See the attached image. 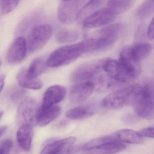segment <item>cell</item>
<instances>
[{
    "instance_id": "obj_1",
    "label": "cell",
    "mask_w": 154,
    "mask_h": 154,
    "mask_svg": "<svg viewBox=\"0 0 154 154\" xmlns=\"http://www.w3.org/2000/svg\"><path fill=\"white\" fill-rule=\"evenodd\" d=\"M122 25L113 24L106 26L96 32L92 37L82 41L85 54H92L110 47L122 33Z\"/></svg>"
},
{
    "instance_id": "obj_2",
    "label": "cell",
    "mask_w": 154,
    "mask_h": 154,
    "mask_svg": "<svg viewBox=\"0 0 154 154\" xmlns=\"http://www.w3.org/2000/svg\"><path fill=\"white\" fill-rule=\"evenodd\" d=\"M152 49L151 45L147 43H137L128 46L121 52L119 61L130 70L140 74V63Z\"/></svg>"
},
{
    "instance_id": "obj_3",
    "label": "cell",
    "mask_w": 154,
    "mask_h": 154,
    "mask_svg": "<svg viewBox=\"0 0 154 154\" xmlns=\"http://www.w3.org/2000/svg\"><path fill=\"white\" fill-rule=\"evenodd\" d=\"M140 85L134 84L113 91L102 101V106L110 109H119L132 104L140 89Z\"/></svg>"
},
{
    "instance_id": "obj_4",
    "label": "cell",
    "mask_w": 154,
    "mask_h": 154,
    "mask_svg": "<svg viewBox=\"0 0 154 154\" xmlns=\"http://www.w3.org/2000/svg\"><path fill=\"white\" fill-rule=\"evenodd\" d=\"M84 54V49L82 42L59 48L48 58V66L54 68L70 64Z\"/></svg>"
},
{
    "instance_id": "obj_5",
    "label": "cell",
    "mask_w": 154,
    "mask_h": 154,
    "mask_svg": "<svg viewBox=\"0 0 154 154\" xmlns=\"http://www.w3.org/2000/svg\"><path fill=\"white\" fill-rule=\"evenodd\" d=\"M140 89L132 103L135 114L139 118L152 119L154 113V103L148 89L142 84Z\"/></svg>"
},
{
    "instance_id": "obj_6",
    "label": "cell",
    "mask_w": 154,
    "mask_h": 154,
    "mask_svg": "<svg viewBox=\"0 0 154 154\" xmlns=\"http://www.w3.org/2000/svg\"><path fill=\"white\" fill-rule=\"evenodd\" d=\"M103 70L112 79L122 84L133 82L140 75L119 61L112 59L106 60L103 65Z\"/></svg>"
},
{
    "instance_id": "obj_7",
    "label": "cell",
    "mask_w": 154,
    "mask_h": 154,
    "mask_svg": "<svg viewBox=\"0 0 154 154\" xmlns=\"http://www.w3.org/2000/svg\"><path fill=\"white\" fill-rule=\"evenodd\" d=\"M52 34V28L48 24H42L34 27L28 37V51L35 53L43 48L48 42Z\"/></svg>"
},
{
    "instance_id": "obj_8",
    "label": "cell",
    "mask_w": 154,
    "mask_h": 154,
    "mask_svg": "<svg viewBox=\"0 0 154 154\" xmlns=\"http://www.w3.org/2000/svg\"><path fill=\"white\" fill-rule=\"evenodd\" d=\"M106 60L102 59L80 65L72 72L70 76L71 81L73 82L79 83L87 82L97 76L103 70V65Z\"/></svg>"
},
{
    "instance_id": "obj_9",
    "label": "cell",
    "mask_w": 154,
    "mask_h": 154,
    "mask_svg": "<svg viewBox=\"0 0 154 154\" xmlns=\"http://www.w3.org/2000/svg\"><path fill=\"white\" fill-rule=\"evenodd\" d=\"M40 108L32 98H27L19 106L17 112V122L20 126L29 125L33 126L37 123V118Z\"/></svg>"
},
{
    "instance_id": "obj_10",
    "label": "cell",
    "mask_w": 154,
    "mask_h": 154,
    "mask_svg": "<svg viewBox=\"0 0 154 154\" xmlns=\"http://www.w3.org/2000/svg\"><path fill=\"white\" fill-rule=\"evenodd\" d=\"M83 1H61L58 8V17L60 22L69 25L77 20Z\"/></svg>"
},
{
    "instance_id": "obj_11",
    "label": "cell",
    "mask_w": 154,
    "mask_h": 154,
    "mask_svg": "<svg viewBox=\"0 0 154 154\" xmlns=\"http://www.w3.org/2000/svg\"><path fill=\"white\" fill-rule=\"evenodd\" d=\"M117 15L110 9L107 8L98 10L86 18L83 25L87 28H95L108 25L116 18Z\"/></svg>"
},
{
    "instance_id": "obj_12",
    "label": "cell",
    "mask_w": 154,
    "mask_h": 154,
    "mask_svg": "<svg viewBox=\"0 0 154 154\" xmlns=\"http://www.w3.org/2000/svg\"><path fill=\"white\" fill-rule=\"evenodd\" d=\"M27 51V41L24 38L18 37L13 41L8 51V62L11 64L21 63L25 59Z\"/></svg>"
},
{
    "instance_id": "obj_13",
    "label": "cell",
    "mask_w": 154,
    "mask_h": 154,
    "mask_svg": "<svg viewBox=\"0 0 154 154\" xmlns=\"http://www.w3.org/2000/svg\"><path fill=\"white\" fill-rule=\"evenodd\" d=\"M94 90V85L92 81L77 83L70 90V101L73 103L83 102L90 97Z\"/></svg>"
},
{
    "instance_id": "obj_14",
    "label": "cell",
    "mask_w": 154,
    "mask_h": 154,
    "mask_svg": "<svg viewBox=\"0 0 154 154\" xmlns=\"http://www.w3.org/2000/svg\"><path fill=\"white\" fill-rule=\"evenodd\" d=\"M66 94V89L61 85L50 86L45 92L40 108L45 109L56 106L64 99Z\"/></svg>"
},
{
    "instance_id": "obj_15",
    "label": "cell",
    "mask_w": 154,
    "mask_h": 154,
    "mask_svg": "<svg viewBox=\"0 0 154 154\" xmlns=\"http://www.w3.org/2000/svg\"><path fill=\"white\" fill-rule=\"evenodd\" d=\"M75 140V137H71L51 142L44 148L40 154H68Z\"/></svg>"
},
{
    "instance_id": "obj_16",
    "label": "cell",
    "mask_w": 154,
    "mask_h": 154,
    "mask_svg": "<svg viewBox=\"0 0 154 154\" xmlns=\"http://www.w3.org/2000/svg\"><path fill=\"white\" fill-rule=\"evenodd\" d=\"M92 82L94 85V90L102 93L116 91V89L123 85L107 74L97 75Z\"/></svg>"
},
{
    "instance_id": "obj_17",
    "label": "cell",
    "mask_w": 154,
    "mask_h": 154,
    "mask_svg": "<svg viewBox=\"0 0 154 154\" xmlns=\"http://www.w3.org/2000/svg\"><path fill=\"white\" fill-rule=\"evenodd\" d=\"M61 112V108L57 105L45 109L40 108L38 116L37 124L40 127H45L57 119Z\"/></svg>"
},
{
    "instance_id": "obj_18",
    "label": "cell",
    "mask_w": 154,
    "mask_h": 154,
    "mask_svg": "<svg viewBox=\"0 0 154 154\" xmlns=\"http://www.w3.org/2000/svg\"><path fill=\"white\" fill-rule=\"evenodd\" d=\"M33 135V126L31 125H22L18 130L17 140L20 147L25 151H29L31 149Z\"/></svg>"
},
{
    "instance_id": "obj_19",
    "label": "cell",
    "mask_w": 154,
    "mask_h": 154,
    "mask_svg": "<svg viewBox=\"0 0 154 154\" xmlns=\"http://www.w3.org/2000/svg\"><path fill=\"white\" fill-rule=\"evenodd\" d=\"M115 135L117 139L122 143L138 144L144 140L143 137L138 132L128 129L120 130L115 133Z\"/></svg>"
},
{
    "instance_id": "obj_20",
    "label": "cell",
    "mask_w": 154,
    "mask_h": 154,
    "mask_svg": "<svg viewBox=\"0 0 154 154\" xmlns=\"http://www.w3.org/2000/svg\"><path fill=\"white\" fill-rule=\"evenodd\" d=\"M47 66V60L42 57H37L32 61L27 70V76L30 80H35L45 72Z\"/></svg>"
},
{
    "instance_id": "obj_21",
    "label": "cell",
    "mask_w": 154,
    "mask_h": 154,
    "mask_svg": "<svg viewBox=\"0 0 154 154\" xmlns=\"http://www.w3.org/2000/svg\"><path fill=\"white\" fill-rule=\"evenodd\" d=\"M94 109L90 106H80L68 110L66 117L73 120H78L91 117L94 114Z\"/></svg>"
},
{
    "instance_id": "obj_22",
    "label": "cell",
    "mask_w": 154,
    "mask_h": 154,
    "mask_svg": "<svg viewBox=\"0 0 154 154\" xmlns=\"http://www.w3.org/2000/svg\"><path fill=\"white\" fill-rule=\"evenodd\" d=\"M17 80L20 87L31 90H37L41 89L43 84L40 81L32 80L27 76V70L22 68L19 71L17 75Z\"/></svg>"
},
{
    "instance_id": "obj_23",
    "label": "cell",
    "mask_w": 154,
    "mask_h": 154,
    "mask_svg": "<svg viewBox=\"0 0 154 154\" xmlns=\"http://www.w3.org/2000/svg\"><path fill=\"white\" fill-rule=\"evenodd\" d=\"M115 140H119L117 139L115 134L102 136L86 142L82 147V149L86 151L98 149L107 143Z\"/></svg>"
},
{
    "instance_id": "obj_24",
    "label": "cell",
    "mask_w": 154,
    "mask_h": 154,
    "mask_svg": "<svg viewBox=\"0 0 154 154\" xmlns=\"http://www.w3.org/2000/svg\"><path fill=\"white\" fill-rule=\"evenodd\" d=\"M103 2L102 1H91L87 2L81 8L77 17V21L83 22L86 18L97 11Z\"/></svg>"
},
{
    "instance_id": "obj_25",
    "label": "cell",
    "mask_w": 154,
    "mask_h": 154,
    "mask_svg": "<svg viewBox=\"0 0 154 154\" xmlns=\"http://www.w3.org/2000/svg\"><path fill=\"white\" fill-rule=\"evenodd\" d=\"M135 1H109L108 8L117 15L128 11L134 5Z\"/></svg>"
},
{
    "instance_id": "obj_26",
    "label": "cell",
    "mask_w": 154,
    "mask_h": 154,
    "mask_svg": "<svg viewBox=\"0 0 154 154\" xmlns=\"http://www.w3.org/2000/svg\"><path fill=\"white\" fill-rule=\"evenodd\" d=\"M124 143L119 140L112 141L97 149L100 154H113L123 151L126 149Z\"/></svg>"
},
{
    "instance_id": "obj_27",
    "label": "cell",
    "mask_w": 154,
    "mask_h": 154,
    "mask_svg": "<svg viewBox=\"0 0 154 154\" xmlns=\"http://www.w3.org/2000/svg\"><path fill=\"white\" fill-rule=\"evenodd\" d=\"M79 37L77 31L71 29H63L57 32L56 39L60 44H69L75 42Z\"/></svg>"
},
{
    "instance_id": "obj_28",
    "label": "cell",
    "mask_w": 154,
    "mask_h": 154,
    "mask_svg": "<svg viewBox=\"0 0 154 154\" xmlns=\"http://www.w3.org/2000/svg\"><path fill=\"white\" fill-rule=\"evenodd\" d=\"M154 13V1L144 2L137 11V15L139 19L148 18Z\"/></svg>"
},
{
    "instance_id": "obj_29",
    "label": "cell",
    "mask_w": 154,
    "mask_h": 154,
    "mask_svg": "<svg viewBox=\"0 0 154 154\" xmlns=\"http://www.w3.org/2000/svg\"><path fill=\"white\" fill-rule=\"evenodd\" d=\"M19 1H1L0 13L1 15H5L13 11L18 5Z\"/></svg>"
},
{
    "instance_id": "obj_30",
    "label": "cell",
    "mask_w": 154,
    "mask_h": 154,
    "mask_svg": "<svg viewBox=\"0 0 154 154\" xmlns=\"http://www.w3.org/2000/svg\"><path fill=\"white\" fill-rule=\"evenodd\" d=\"M13 146V142L11 140L8 139L3 140L0 146V154H9Z\"/></svg>"
},
{
    "instance_id": "obj_31",
    "label": "cell",
    "mask_w": 154,
    "mask_h": 154,
    "mask_svg": "<svg viewBox=\"0 0 154 154\" xmlns=\"http://www.w3.org/2000/svg\"><path fill=\"white\" fill-rule=\"evenodd\" d=\"M141 84L148 89L154 103V80L151 78H146L142 81ZM154 119V113L152 117V119Z\"/></svg>"
},
{
    "instance_id": "obj_32",
    "label": "cell",
    "mask_w": 154,
    "mask_h": 154,
    "mask_svg": "<svg viewBox=\"0 0 154 154\" xmlns=\"http://www.w3.org/2000/svg\"><path fill=\"white\" fill-rule=\"evenodd\" d=\"M139 118L137 115L128 113L124 115L122 118V122L125 124H134L139 121Z\"/></svg>"
},
{
    "instance_id": "obj_33",
    "label": "cell",
    "mask_w": 154,
    "mask_h": 154,
    "mask_svg": "<svg viewBox=\"0 0 154 154\" xmlns=\"http://www.w3.org/2000/svg\"><path fill=\"white\" fill-rule=\"evenodd\" d=\"M140 135L144 137L154 139V128L149 127L140 129L138 131Z\"/></svg>"
},
{
    "instance_id": "obj_34",
    "label": "cell",
    "mask_w": 154,
    "mask_h": 154,
    "mask_svg": "<svg viewBox=\"0 0 154 154\" xmlns=\"http://www.w3.org/2000/svg\"><path fill=\"white\" fill-rule=\"evenodd\" d=\"M147 36L150 40L154 39V17L151 20L147 29Z\"/></svg>"
},
{
    "instance_id": "obj_35",
    "label": "cell",
    "mask_w": 154,
    "mask_h": 154,
    "mask_svg": "<svg viewBox=\"0 0 154 154\" xmlns=\"http://www.w3.org/2000/svg\"><path fill=\"white\" fill-rule=\"evenodd\" d=\"M5 79H6V75L5 74H2L1 75V77H0V87H1V91H2V90H3V87L4 86V85H5Z\"/></svg>"
},
{
    "instance_id": "obj_36",
    "label": "cell",
    "mask_w": 154,
    "mask_h": 154,
    "mask_svg": "<svg viewBox=\"0 0 154 154\" xmlns=\"http://www.w3.org/2000/svg\"><path fill=\"white\" fill-rule=\"evenodd\" d=\"M8 129L7 126H3L1 127L0 129V137H2L4 134Z\"/></svg>"
},
{
    "instance_id": "obj_37",
    "label": "cell",
    "mask_w": 154,
    "mask_h": 154,
    "mask_svg": "<svg viewBox=\"0 0 154 154\" xmlns=\"http://www.w3.org/2000/svg\"><path fill=\"white\" fill-rule=\"evenodd\" d=\"M88 152L85 153V154H100V152L97 149L95 150H91L88 151Z\"/></svg>"
}]
</instances>
